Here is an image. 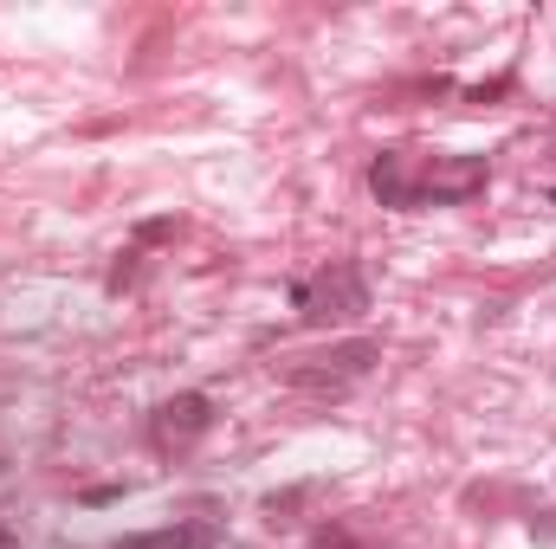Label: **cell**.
Instances as JSON below:
<instances>
[{
	"label": "cell",
	"instance_id": "obj_1",
	"mask_svg": "<svg viewBox=\"0 0 556 549\" xmlns=\"http://www.w3.org/2000/svg\"><path fill=\"white\" fill-rule=\"evenodd\" d=\"M492 181L485 155H420V149H382L369 162V194L395 214H427V207H466Z\"/></svg>",
	"mask_w": 556,
	"mask_h": 549
},
{
	"label": "cell",
	"instance_id": "obj_2",
	"mask_svg": "<svg viewBox=\"0 0 556 549\" xmlns=\"http://www.w3.org/2000/svg\"><path fill=\"white\" fill-rule=\"evenodd\" d=\"M291 310H298V323H311V330L356 323V317L369 310V278H363L356 259H330L324 272H311V278L291 284Z\"/></svg>",
	"mask_w": 556,
	"mask_h": 549
},
{
	"label": "cell",
	"instance_id": "obj_3",
	"mask_svg": "<svg viewBox=\"0 0 556 549\" xmlns=\"http://www.w3.org/2000/svg\"><path fill=\"white\" fill-rule=\"evenodd\" d=\"M376 362H382V343L350 336V343H330V349H317V356L291 362V369H285V382H291V388H304V395H350Z\"/></svg>",
	"mask_w": 556,
	"mask_h": 549
},
{
	"label": "cell",
	"instance_id": "obj_4",
	"mask_svg": "<svg viewBox=\"0 0 556 549\" xmlns=\"http://www.w3.org/2000/svg\"><path fill=\"white\" fill-rule=\"evenodd\" d=\"M214 426V401L201 395V388H188V395H168L155 420H149V439L162 446V452H175V446H188V439H201Z\"/></svg>",
	"mask_w": 556,
	"mask_h": 549
},
{
	"label": "cell",
	"instance_id": "obj_5",
	"mask_svg": "<svg viewBox=\"0 0 556 549\" xmlns=\"http://www.w3.org/2000/svg\"><path fill=\"white\" fill-rule=\"evenodd\" d=\"M155 544L162 549H214L220 531H214V524H175V531H155Z\"/></svg>",
	"mask_w": 556,
	"mask_h": 549
},
{
	"label": "cell",
	"instance_id": "obj_6",
	"mask_svg": "<svg viewBox=\"0 0 556 549\" xmlns=\"http://www.w3.org/2000/svg\"><path fill=\"white\" fill-rule=\"evenodd\" d=\"M137 278H142V253L130 246V253H117V266H111V278H104V284H111V291H130Z\"/></svg>",
	"mask_w": 556,
	"mask_h": 549
},
{
	"label": "cell",
	"instance_id": "obj_7",
	"mask_svg": "<svg viewBox=\"0 0 556 549\" xmlns=\"http://www.w3.org/2000/svg\"><path fill=\"white\" fill-rule=\"evenodd\" d=\"M311 549H376V544H363V537H350L343 524H330V531H317V544Z\"/></svg>",
	"mask_w": 556,
	"mask_h": 549
},
{
	"label": "cell",
	"instance_id": "obj_8",
	"mask_svg": "<svg viewBox=\"0 0 556 549\" xmlns=\"http://www.w3.org/2000/svg\"><path fill=\"white\" fill-rule=\"evenodd\" d=\"M137 240H142V246H155V240H175V220H142Z\"/></svg>",
	"mask_w": 556,
	"mask_h": 549
},
{
	"label": "cell",
	"instance_id": "obj_9",
	"mask_svg": "<svg viewBox=\"0 0 556 549\" xmlns=\"http://www.w3.org/2000/svg\"><path fill=\"white\" fill-rule=\"evenodd\" d=\"M124 498V485H85V505H117Z\"/></svg>",
	"mask_w": 556,
	"mask_h": 549
},
{
	"label": "cell",
	"instance_id": "obj_10",
	"mask_svg": "<svg viewBox=\"0 0 556 549\" xmlns=\"http://www.w3.org/2000/svg\"><path fill=\"white\" fill-rule=\"evenodd\" d=\"M117 549H162V544H155V537H124Z\"/></svg>",
	"mask_w": 556,
	"mask_h": 549
},
{
	"label": "cell",
	"instance_id": "obj_11",
	"mask_svg": "<svg viewBox=\"0 0 556 549\" xmlns=\"http://www.w3.org/2000/svg\"><path fill=\"white\" fill-rule=\"evenodd\" d=\"M7 544H13V531H7V524H0V549H7Z\"/></svg>",
	"mask_w": 556,
	"mask_h": 549
}]
</instances>
